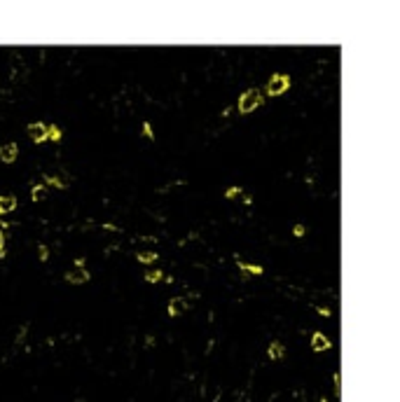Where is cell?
Returning a JSON list of instances; mask_svg holds the SVG:
<instances>
[{"label": "cell", "mask_w": 400, "mask_h": 402, "mask_svg": "<svg viewBox=\"0 0 400 402\" xmlns=\"http://www.w3.org/2000/svg\"><path fill=\"white\" fill-rule=\"evenodd\" d=\"M16 155H19V147H16V143L0 145V159H2L5 164H12L16 159Z\"/></svg>", "instance_id": "obj_5"}, {"label": "cell", "mask_w": 400, "mask_h": 402, "mask_svg": "<svg viewBox=\"0 0 400 402\" xmlns=\"http://www.w3.org/2000/svg\"><path fill=\"white\" fill-rule=\"evenodd\" d=\"M185 311H187V302H185L183 297H173V300L169 302V316L171 318L180 316V313H185Z\"/></svg>", "instance_id": "obj_6"}, {"label": "cell", "mask_w": 400, "mask_h": 402, "mask_svg": "<svg viewBox=\"0 0 400 402\" xmlns=\"http://www.w3.org/2000/svg\"><path fill=\"white\" fill-rule=\"evenodd\" d=\"M262 105V92L260 89H248L239 96V112L241 115H251L255 108Z\"/></svg>", "instance_id": "obj_1"}, {"label": "cell", "mask_w": 400, "mask_h": 402, "mask_svg": "<svg viewBox=\"0 0 400 402\" xmlns=\"http://www.w3.org/2000/svg\"><path fill=\"white\" fill-rule=\"evenodd\" d=\"M143 138H147V140H154V133H152V126H150V122H143Z\"/></svg>", "instance_id": "obj_17"}, {"label": "cell", "mask_w": 400, "mask_h": 402, "mask_svg": "<svg viewBox=\"0 0 400 402\" xmlns=\"http://www.w3.org/2000/svg\"><path fill=\"white\" fill-rule=\"evenodd\" d=\"M304 232H307L304 224H295V227H292V234H295V236H304Z\"/></svg>", "instance_id": "obj_19"}, {"label": "cell", "mask_w": 400, "mask_h": 402, "mask_svg": "<svg viewBox=\"0 0 400 402\" xmlns=\"http://www.w3.org/2000/svg\"><path fill=\"white\" fill-rule=\"evenodd\" d=\"M138 262H143V264L157 262V253H152V250H140V253H138Z\"/></svg>", "instance_id": "obj_14"}, {"label": "cell", "mask_w": 400, "mask_h": 402, "mask_svg": "<svg viewBox=\"0 0 400 402\" xmlns=\"http://www.w3.org/2000/svg\"><path fill=\"white\" fill-rule=\"evenodd\" d=\"M38 257L42 260V262H45L47 257H49V248H47L45 243H40V246H38Z\"/></svg>", "instance_id": "obj_18"}, {"label": "cell", "mask_w": 400, "mask_h": 402, "mask_svg": "<svg viewBox=\"0 0 400 402\" xmlns=\"http://www.w3.org/2000/svg\"><path fill=\"white\" fill-rule=\"evenodd\" d=\"M321 402H328V400H321Z\"/></svg>", "instance_id": "obj_22"}, {"label": "cell", "mask_w": 400, "mask_h": 402, "mask_svg": "<svg viewBox=\"0 0 400 402\" xmlns=\"http://www.w3.org/2000/svg\"><path fill=\"white\" fill-rule=\"evenodd\" d=\"M16 208V197L14 194H2L0 197V213H9Z\"/></svg>", "instance_id": "obj_9"}, {"label": "cell", "mask_w": 400, "mask_h": 402, "mask_svg": "<svg viewBox=\"0 0 400 402\" xmlns=\"http://www.w3.org/2000/svg\"><path fill=\"white\" fill-rule=\"evenodd\" d=\"M267 353H269L271 360H281V358L285 356V348H283V344H281V341H271Z\"/></svg>", "instance_id": "obj_10"}, {"label": "cell", "mask_w": 400, "mask_h": 402, "mask_svg": "<svg viewBox=\"0 0 400 402\" xmlns=\"http://www.w3.org/2000/svg\"><path fill=\"white\" fill-rule=\"evenodd\" d=\"M0 215H2V213H0Z\"/></svg>", "instance_id": "obj_23"}, {"label": "cell", "mask_w": 400, "mask_h": 402, "mask_svg": "<svg viewBox=\"0 0 400 402\" xmlns=\"http://www.w3.org/2000/svg\"><path fill=\"white\" fill-rule=\"evenodd\" d=\"M241 194H244L241 187H227L225 190V199H241Z\"/></svg>", "instance_id": "obj_16"}, {"label": "cell", "mask_w": 400, "mask_h": 402, "mask_svg": "<svg viewBox=\"0 0 400 402\" xmlns=\"http://www.w3.org/2000/svg\"><path fill=\"white\" fill-rule=\"evenodd\" d=\"M87 281H89V271L85 267H75L66 274V283H70V286H82Z\"/></svg>", "instance_id": "obj_3"}, {"label": "cell", "mask_w": 400, "mask_h": 402, "mask_svg": "<svg viewBox=\"0 0 400 402\" xmlns=\"http://www.w3.org/2000/svg\"><path fill=\"white\" fill-rule=\"evenodd\" d=\"M61 138H63L61 129H59L56 124H49V126H47V140H54V143H59Z\"/></svg>", "instance_id": "obj_11"}, {"label": "cell", "mask_w": 400, "mask_h": 402, "mask_svg": "<svg viewBox=\"0 0 400 402\" xmlns=\"http://www.w3.org/2000/svg\"><path fill=\"white\" fill-rule=\"evenodd\" d=\"M164 279V274L159 269H147L145 271V281L147 283H157V281H162Z\"/></svg>", "instance_id": "obj_15"}, {"label": "cell", "mask_w": 400, "mask_h": 402, "mask_svg": "<svg viewBox=\"0 0 400 402\" xmlns=\"http://www.w3.org/2000/svg\"><path fill=\"white\" fill-rule=\"evenodd\" d=\"M239 269L244 271V274H255V276H260V274H262V267H260V264H246V262H239Z\"/></svg>", "instance_id": "obj_12"}, {"label": "cell", "mask_w": 400, "mask_h": 402, "mask_svg": "<svg viewBox=\"0 0 400 402\" xmlns=\"http://www.w3.org/2000/svg\"><path fill=\"white\" fill-rule=\"evenodd\" d=\"M330 346H332V341L323 332H314V337H311V348L314 351H328Z\"/></svg>", "instance_id": "obj_7"}, {"label": "cell", "mask_w": 400, "mask_h": 402, "mask_svg": "<svg viewBox=\"0 0 400 402\" xmlns=\"http://www.w3.org/2000/svg\"><path fill=\"white\" fill-rule=\"evenodd\" d=\"M26 133H28V138H31L33 143H45V140H47V126H45L42 122H33V124H28Z\"/></svg>", "instance_id": "obj_4"}, {"label": "cell", "mask_w": 400, "mask_h": 402, "mask_svg": "<svg viewBox=\"0 0 400 402\" xmlns=\"http://www.w3.org/2000/svg\"><path fill=\"white\" fill-rule=\"evenodd\" d=\"M2 246H5V234H2V229H0V257H5V250H2Z\"/></svg>", "instance_id": "obj_20"}, {"label": "cell", "mask_w": 400, "mask_h": 402, "mask_svg": "<svg viewBox=\"0 0 400 402\" xmlns=\"http://www.w3.org/2000/svg\"><path fill=\"white\" fill-rule=\"evenodd\" d=\"M332 381H335V395H339V374H335V379Z\"/></svg>", "instance_id": "obj_21"}, {"label": "cell", "mask_w": 400, "mask_h": 402, "mask_svg": "<svg viewBox=\"0 0 400 402\" xmlns=\"http://www.w3.org/2000/svg\"><path fill=\"white\" fill-rule=\"evenodd\" d=\"M288 89H290V75L288 73H274L269 78V82H267V87H265L267 96H281Z\"/></svg>", "instance_id": "obj_2"}, {"label": "cell", "mask_w": 400, "mask_h": 402, "mask_svg": "<svg viewBox=\"0 0 400 402\" xmlns=\"http://www.w3.org/2000/svg\"><path fill=\"white\" fill-rule=\"evenodd\" d=\"M68 183H70V178L68 176H45V183L42 185H54V187H59V190H63V187H68Z\"/></svg>", "instance_id": "obj_8"}, {"label": "cell", "mask_w": 400, "mask_h": 402, "mask_svg": "<svg viewBox=\"0 0 400 402\" xmlns=\"http://www.w3.org/2000/svg\"><path fill=\"white\" fill-rule=\"evenodd\" d=\"M31 197H33V201H42L47 197V185H42V183L35 185L33 187V192H31Z\"/></svg>", "instance_id": "obj_13"}]
</instances>
